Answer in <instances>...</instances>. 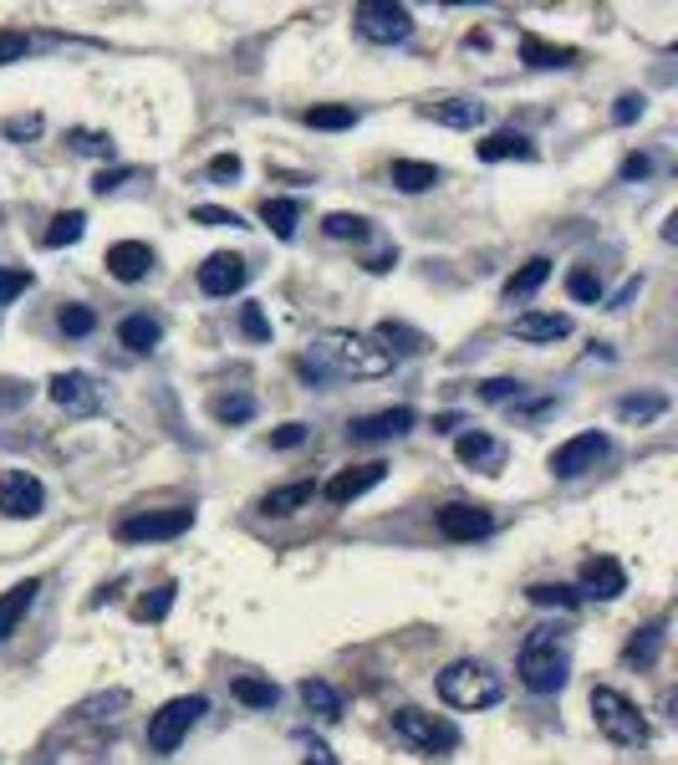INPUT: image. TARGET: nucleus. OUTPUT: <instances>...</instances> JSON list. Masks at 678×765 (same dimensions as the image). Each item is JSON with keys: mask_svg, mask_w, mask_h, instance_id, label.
Segmentation results:
<instances>
[{"mask_svg": "<svg viewBox=\"0 0 678 765\" xmlns=\"http://www.w3.org/2000/svg\"><path fill=\"white\" fill-rule=\"evenodd\" d=\"M566 291H572V301H602V276H597L592 266H572L566 271Z\"/></svg>", "mask_w": 678, "mask_h": 765, "instance_id": "58836bf2", "label": "nucleus"}, {"mask_svg": "<svg viewBox=\"0 0 678 765\" xmlns=\"http://www.w3.org/2000/svg\"><path fill=\"white\" fill-rule=\"evenodd\" d=\"M480 159L485 164H500V159H536V143L526 134H511V128H500L480 143Z\"/></svg>", "mask_w": 678, "mask_h": 765, "instance_id": "cd10ccee", "label": "nucleus"}, {"mask_svg": "<svg viewBox=\"0 0 678 765\" xmlns=\"http://www.w3.org/2000/svg\"><path fill=\"white\" fill-rule=\"evenodd\" d=\"M638 286H643V281H638V276H632V281H628V286H623V291H617V297H613V301H607V306H613V312H617V306H628V301H632V297H638Z\"/></svg>", "mask_w": 678, "mask_h": 765, "instance_id": "13d9d810", "label": "nucleus"}, {"mask_svg": "<svg viewBox=\"0 0 678 765\" xmlns=\"http://www.w3.org/2000/svg\"><path fill=\"white\" fill-rule=\"evenodd\" d=\"M520 62H526V67H541V72L577 67V47H556L547 36H526V41H520Z\"/></svg>", "mask_w": 678, "mask_h": 765, "instance_id": "4be33fe9", "label": "nucleus"}, {"mask_svg": "<svg viewBox=\"0 0 678 765\" xmlns=\"http://www.w3.org/2000/svg\"><path fill=\"white\" fill-rule=\"evenodd\" d=\"M26 51H32V36L26 32H0V67L5 62H26Z\"/></svg>", "mask_w": 678, "mask_h": 765, "instance_id": "09e8293b", "label": "nucleus"}, {"mask_svg": "<svg viewBox=\"0 0 678 765\" xmlns=\"http://www.w3.org/2000/svg\"><path fill=\"white\" fill-rule=\"evenodd\" d=\"M306 444V424H281L271 434V450H301Z\"/></svg>", "mask_w": 678, "mask_h": 765, "instance_id": "603ef678", "label": "nucleus"}, {"mask_svg": "<svg viewBox=\"0 0 678 765\" xmlns=\"http://www.w3.org/2000/svg\"><path fill=\"white\" fill-rule=\"evenodd\" d=\"M83 230H87V215H83V210H66V215L51 220V230L41 235V246H47V250L77 246V240H83Z\"/></svg>", "mask_w": 678, "mask_h": 765, "instance_id": "f704fd0d", "label": "nucleus"}, {"mask_svg": "<svg viewBox=\"0 0 678 765\" xmlns=\"http://www.w3.org/2000/svg\"><path fill=\"white\" fill-rule=\"evenodd\" d=\"M460 424H464V418H460V414H439V418H434V429H439V434H449V429H460Z\"/></svg>", "mask_w": 678, "mask_h": 765, "instance_id": "bf43d9fd", "label": "nucleus"}, {"mask_svg": "<svg viewBox=\"0 0 678 765\" xmlns=\"http://www.w3.org/2000/svg\"><path fill=\"white\" fill-rule=\"evenodd\" d=\"M352 26L363 41L373 47H393V41H409L414 36V11L409 5H393V0H363L352 11Z\"/></svg>", "mask_w": 678, "mask_h": 765, "instance_id": "0eeeda50", "label": "nucleus"}, {"mask_svg": "<svg viewBox=\"0 0 678 765\" xmlns=\"http://www.w3.org/2000/svg\"><path fill=\"white\" fill-rule=\"evenodd\" d=\"M393 735L418 755H444V750L460 745V730L444 715H429V710H414V704L393 715Z\"/></svg>", "mask_w": 678, "mask_h": 765, "instance_id": "423d86ee", "label": "nucleus"}, {"mask_svg": "<svg viewBox=\"0 0 678 765\" xmlns=\"http://www.w3.org/2000/svg\"><path fill=\"white\" fill-rule=\"evenodd\" d=\"M92 327H98V312H92V306H77V301L62 306V333L66 337H87Z\"/></svg>", "mask_w": 678, "mask_h": 765, "instance_id": "37998d69", "label": "nucleus"}, {"mask_svg": "<svg viewBox=\"0 0 678 765\" xmlns=\"http://www.w3.org/2000/svg\"><path fill=\"white\" fill-rule=\"evenodd\" d=\"M153 266V250L143 246V240H117V246H108V276L113 281H143Z\"/></svg>", "mask_w": 678, "mask_h": 765, "instance_id": "a211bd4d", "label": "nucleus"}, {"mask_svg": "<svg viewBox=\"0 0 678 765\" xmlns=\"http://www.w3.org/2000/svg\"><path fill=\"white\" fill-rule=\"evenodd\" d=\"M515 668H520V684H526L530 694H556L566 684V674H572V643H566V632L530 628Z\"/></svg>", "mask_w": 678, "mask_h": 765, "instance_id": "f03ea898", "label": "nucleus"}, {"mask_svg": "<svg viewBox=\"0 0 678 765\" xmlns=\"http://www.w3.org/2000/svg\"><path fill=\"white\" fill-rule=\"evenodd\" d=\"M301 704H306L316 719H342V694H337L327 679H306V684H301Z\"/></svg>", "mask_w": 678, "mask_h": 765, "instance_id": "c756f323", "label": "nucleus"}, {"mask_svg": "<svg viewBox=\"0 0 678 765\" xmlns=\"http://www.w3.org/2000/svg\"><path fill=\"white\" fill-rule=\"evenodd\" d=\"M297 745H301V765H337L327 740H316V735H297Z\"/></svg>", "mask_w": 678, "mask_h": 765, "instance_id": "8fccbe9b", "label": "nucleus"}, {"mask_svg": "<svg viewBox=\"0 0 678 765\" xmlns=\"http://www.w3.org/2000/svg\"><path fill=\"white\" fill-rule=\"evenodd\" d=\"M439 699H444L449 710H490V704L505 699V684H500V674L475 664V659H454L439 674Z\"/></svg>", "mask_w": 678, "mask_h": 765, "instance_id": "7ed1b4c3", "label": "nucleus"}, {"mask_svg": "<svg viewBox=\"0 0 678 765\" xmlns=\"http://www.w3.org/2000/svg\"><path fill=\"white\" fill-rule=\"evenodd\" d=\"M424 117L444 123V128H480V123H485V102L480 98H444V102H429Z\"/></svg>", "mask_w": 678, "mask_h": 765, "instance_id": "aec40b11", "label": "nucleus"}, {"mask_svg": "<svg viewBox=\"0 0 678 765\" xmlns=\"http://www.w3.org/2000/svg\"><path fill=\"white\" fill-rule=\"evenodd\" d=\"M174 592H179V587H174V582H164V587H153L149 598L138 602V607H133V613L143 617V623H159V617H168V607H174Z\"/></svg>", "mask_w": 678, "mask_h": 765, "instance_id": "a19ab883", "label": "nucleus"}, {"mask_svg": "<svg viewBox=\"0 0 678 765\" xmlns=\"http://www.w3.org/2000/svg\"><path fill=\"white\" fill-rule=\"evenodd\" d=\"M613 454V439L607 434H577V439H566L562 450L551 454V475L556 480H577V475H587V469H597L602 460Z\"/></svg>", "mask_w": 678, "mask_h": 765, "instance_id": "1a4fd4ad", "label": "nucleus"}, {"mask_svg": "<svg viewBox=\"0 0 678 765\" xmlns=\"http://www.w3.org/2000/svg\"><path fill=\"white\" fill-rule=\"evenodd\" d=\"M133 174H138V168H102V174H98V184H92V189H98V195H113L117 184H128Z\"/></svg>", "mask_w": 678, "mask_h": 765, "instance_id": "5fc2aeb1", "label": "nucleus"}, {"mask_svg": "<svg viewBox=\"0 0 678 765\" xmlns=\"http://www.w3.org/2000/svg\"><path fill=\"white\" fill-rule=\"evenodd\" d=\"M261 220L276 230V240H291L301 225V200H265L261 204Z\"/></svg>", "mask_w": 678, "mask_h": 765, "instance_id": "473e14b6", "label": "nucleus"}, {"mask_svg": "<svg viewBox=\"0 0 678 765\" xmlns=\"http://www.w3.org/2000/svg\"><path fill=\"white\" fill-rule=\"evenodd\" d=\"M47 393L62 414H77V418H87V414H98L102 409V382L92 378V373H77V367H72V373H51Z\"/></svg>", "mask_w": 678, "mask_h": 765, "instance_id": "9d476101", "label": "nucleus"}, {"mask_svg": "<svg viewBox=\"0 0 678 765\" xmlns=\"http://www.w3.org/2000/svg\"><path fill=\"white\" fill-rule=\"evenodd\" d=\"M240 333L250 337V342H271V322H265V312L250 301V306H240Z\"/></svg>", "mask_w": 678, "mask_h": 765, "instance_id": "de8ad7c7", "label": "nucleus"}, {"mask_svg": "<svg viewBox=\"0 0 678 765\" xmlns=\"http://www.w3.org/2000/svg\"><path fill=\"white\" fill-rule=\"evenodd\" d=\"M32 271H21V266H0V306H5V301H16L21 291H32Z\"/></svg>", "mask_w": 678, "mask_h": 765, "instance_id": "a18cd8bd", "label": "nucleus"}, {"mask_svg": "<svg viewBox=\"0 0 678 765\" xmlns=\"http://www.w3.org/2000/svg\"><path fill=\"white\" fill-rule=\"evenodd\" d=\"M66 143H72V153H83V159H102V164H108V159H113V138L108 134H92V128H72V134H66Z\"/></svg>", "mask_w": 678, "mask_h": 765, "instance_id": "e433bc0d", "label": "nucleus"}, {"mask_svg": "<svg viewBox=\"0 0 678 765\" xmlns=\"http://www.w3.org/2000/svg\"><path fill=\"white\" fill-rule=\"evenodd\" d=\"M240 159H235V153H215V159H210V179H219V184H230V179H240Z\"/></svg>", "mask_w": 678, "mask_h": 765, "instance_id": "864d4df0", "label": "nucleus"}, {"mask_svg": "<svg viewBox=\"0 0 678 765\" xmlns=\"http://www.w3.org/2000/svg\"><path fill=\"white\" fill-rule=\"evenodd\" d=\"M547 281H551V261H547V255H530L526 266L515 271L511 281H505V301H526V297H536V291H541Z\"/></svg>", "mask_w": 678, "mask_h": 765, "instance_id": "a878e982", "label": "nucleus"}, {"mask_svg": "<svg viewBox=\"0 0 678 765\" xmlns=\"http://www.w3.org/2000/svg\"><path fill=\"white\" fill-rule=\"evenodd\" d=\"M41 134V117H11V123H5V138H36Z\"/></svg>", "mask_w": 678, "mask_h": 765, "instance_id": "6e6d98bb", "label": "nucleus"}, {"mask_svg": "<svg viewBox=\"0 0 678 765\" xmlns=\"http://www.w3.org/2000/svg\"><path fill=\"white\" fill-rule=\"evenodd\" d=\"M480 399H485V403H520V399H526V382H515V378H490V382H480Z\"/></svg>", "mask_w": 678, "mask_h": 765, "instance_id": "79ce46f5", "label": "nucleus"}, {"mask_svg": "<svg viewBox=\"0 0 678 765\" xmlns=\"http://www.w3.org/2000/svg\"><path fill=\"white\" fill-rule=\"evenodd\" d=\"M312 480H297V485H281V490H271V496L261 500L265 516H291V511H301V505H312Z\"/></svg>", "mask_w": 678, "mask_h": 765, "instance_id": "7c9ffc66", "label": "nucleus"}, {"mask_svg": "<svg viewBox=\"0 0 678 765\" xmlns=\"http://www.w3.org/2000/svg\"><path fill=\"white\" fill-rule=\"evenodd\" d=\"M230 694L240 699V704H250V710H271L276 699H281V689L271 679H255V674H240V679L230 684Z\"/></svg>", "mask_w": 678, "mask_h": 765, "instance_id": "72a5a7b5", "label": "nucleus"}, {"mask_svg": "<svg viewBox=\"0 0 678 765\" xmlns=\"http://www.w3.org/2000/svg\"><path fill=\"white\" fill-rule=\"evenodd\" d=\"M41 505H47V490H41L36 475H26V469H0V516L32 521V516H41Z\"/></svg>", "mask_w": 678, "mask_h": 765, "instance_id": "9b49d317", "label": "nucleus"}, {"mask_svg": "<svg viewBox=\"0 0 678 765\" xmlns=\"http://www.w3.org/2000/svg\"><path fill=\"white\" fill-rule=\"evenodd\" d=\"M628 592V572L613 562V556H592L581 566V598H597V602H613Z\"/></svg>", "mask_w": 678, "mask_h": 765, "instance_id": "2eb2a0df", "label": "nucleus"}, {"mask_svg": "<svg viewBox=\"0 0 678 765\" xmlns=\"http://www.w3.org/2000/svg\"><path fill=\"white\" fill-rule=\"evenodd\" d=\"M189 220H194V225H215V230H235V225H246L235 210H219V204H194Z\"/></svg>", "mask_w": 678, "mask_h": 765, "instance_id": "c03bdc74", "label": "nucleus"}, {"mask_svg": "<svg viewBox=\"0 0 678 765\" xmlns=\"http://www.w3.org/2000/svg\"><path fill=\"white\" fill-rule=\"evenodd\" d=\"M393 367V358L373 342L367 333H348V327H327V333L312 342V358H301L297 373L312 382L342 378V382H363V378H382Z\"/></svg>", "mask_w": 678, "mask_h": 765, "instance_id": "f257e3e1", "label": "nucleus"}, {"mask_svg": "<svg viewBox=\"0 0 678 765\" xmlns=\"http://www.w3.org/2000/svg\"><path fill=\"white\" fill-rule=\"evenodd\" d=\"M36 592H41V577H26V582H16L5 598H0V638H11V632L21 628V617L32 613Z\"/></svg>", "mask_w": 678, "mask_h": 765, "instance_id": "412c9836", "label": "nucleus"}, {"mask_svg": "<svg viewBox=\"0 0 678 765\" xmlns=\"http://www.w3.org/2000/svg\"><path fill=\"white\" fill-rule=\"evenodd\" d=\"M246 276H250L246 255L219 250V255H210V261L199 266V291H204V297H235V291L246 286Z\"/></svg>", "mask_w": 678, "mask_h": 765, "instance_id": "f8f14e48", "label": "nucleus"}, {"mask_svg": "<svg viewBox=\"0 0 678 765\" xmlns=\"http://www.w3.org/2000/svg\"><path fill=\"white\" fill-rule=\"evenodd\" d=\"M382 475H388V465L382 460H373V465H348V469H337L327 480V500L331 505H348V500L367 496L373 485H382Z\"/></svg>", "mask_w": 678, "mask_h": 765, "instance_id": "dca6fc26", "label": "nucleus"}, {"mask_svg": "<svg viewBox=\"0 0 678 765\" xmlns=\"http://www.w3.org/2000/svg\"><path fill=\"white\" fill-rule=\"evenodd\" d=\"M643 108H648L643 92H623V98H617V108H613V123H623V128H628V123H638V117H643Z\"/></svg>", "mask_w": 678, "mask_h": 765, "instance_id": "3c124183", "label": "nucleus"}, {"mask_svg": "<svg viewBox=\"0 0 678 765\" xmlns=\"http://www.w3.org/2000/svg\"><path fill=\"white\" fill-rule=\"evenodd\" d=\"M26 403H32V382L0 378V414H16V409H26Z\"/></svg>", "mask_w": 678, "mask_h": 765, "instance_id": "49530a36", "label": "nucleus"}, {"mask_svg": "<svg viewBox=\"0 0 678 765\" xmlns=\"http://www.w3.org/2000/svg\"><path fill=\"white\" fill-rule=\"evenodd\" d=\"M414 424H418L414 409H382V414L352 418L348 434H352V439H363V444H378V439H398V434H409Z\"/></svg>", "mask_w": 678, "mask_h": 765, "instance_id": "f3484780", "label": "nucleus"}, {"mask_svg": "<svg viewBox=\"0 0 678 765\" xmlns=\"http://www.w3.org/2000/svg\"><path fill=\"white\" fill-rule=\"evenodd\" d=\"M322 230H327L331 240H367V220L363 215H348V210H337V215L322 220Z\"/></svg>", "mask_w": 678, "mask_h": 765, "instance_id": "ea45409f", "label": "nucleus"}, {"mask_svg": "<svg viewBox=\"0 0 678 765\" xmlns=\"http://www.w3.org/2000/svg\"><path fill=\"white\" fill-rule=\"evenodd\" d=\"M648 174H653V159H648V153H628V159H623V179H648Z\"/></svg>", "mask_w": 678, "mask_h": 765, "instance_id": "4d7b16f0", "label": "nucleus"}, {"mask_svg": "<svg viewBox=\"0 0 678 765\" xmlns=\"http://www.w3.org/2000/svg\"><path fill=\"white\" fill-rule=\"evenodd\" d=\"M434 521H439V531H444L449 541H480V536L495 531V516H490L485 505H464V500L444 505Z\"/></svg>", "mask_w": 678, "mask_h": 765, "instance_id": "ddd939ff", "label": "nucleus"}, {"mask_svg": "<svg viewBox=\"0 0 678 765\" xmlns=\"http://www.w3.org/2000/svg\"><path fill=\"white\" fill-rule=\"evenodd\" d=\"M306 128H327V134H342V128H357V108L352 102H322V108H306L301 113Z\"/></svg>", "mask_w": 678, "mask_h": 765, "instance_id": "c85d7f7f", "label": "nucleus"}, {"mask_svg": "<svg viewBox=\"0 0 678 765\" xmlns=\"http://www.w3.org/2000/svg\"><path fill=\"white\" fill-rule=\"evenodd\" d=\"M526 598L536 602V607H562V613L581 607V592H577V587H562V582H536Z\"/></svg>", "mask_w": 678, "mask_h": 765, "instance_id": "c9c22d12", "label": "nucleus"}, {"mask_svg": "<svg viewBox=\"0 0 678 765\" xmlns=\"http://www.w3.org/2000/svg\"><path fill=\"white\" fill-rule=\"evenodd\" d=\"M194 526V511L189 505H168V511H138L117 526V541H174Z\"/></svg>", "mask_w": 678, "mask_h": 765, "instance_id": "6e6552de", "label": "nucleus"}, {"mask_svg": "<svg viewBox=\"0 0 678 765\" xmlns=\"http://www.w3.org/2000/svg\"><path fill=\"white\" fill-rule=\"evenodd\" d=\"M592 719L613 745H648V719L638 715V704H632L628 694L607 689V684L592 689Z\"/></svg>", "mask_w": 678, "mask_h": 765, "instance_id": "20e7f679", "label": "nucleus"}, {"mask_svg": "<svg viewBox=\"0 0 678 765\" xmlns=\"http://www.w3.org/2000/svg\"><path fill=\"white\" fill-rule=\"evenodd\" d=\"M663 632H668V623H663V617H653L648 628H638V638H628V649H623V664H632V668L658 664V653H663Z\"/></svg>", "mask_w": 678, "mask_h": 765, "instance_id": "b1692460", "label": "nucleus"}, {"mask_svg": "<svg viewBox=\"0 0 678 765\" xmlns=\"http://www.w3.org/2000/svg\"><path fill=\"white\" fill-rule=\"evenodd\" d=\"M454 454H460V465L480 469V475H500V465H505V444L490 439L485 429H464L460 439H454Z\"/></svg>", "mask_w": 678, "mask_h": 765, "instance_id": "4468645a", "label": "nucleus"}, {"mask_svg": "<svg viewBox=\"0 0 678 765\" xmlns=\"http://www.w3.org/2000/svg\"><path fill=\"white\" fill-rule=\"evenodd\" d=\"M515 337H520V342H562V337H572V316H562V312H520V316H515Z\"/></svg>", "mask_w": 678, "mask_h": 765, "instance_id": "6ab92c4d", "label": "nucleus"}, {"mask_svg": "<svg viewBox=\"0 0 678 765\" xmlns=\"http://www.w3.org/2000/svg\"><path fill=\"white\" fill-rule=\"evenodd\" d=\"M444 179V168L439 164H418V159H393V184L403 195H424L434 184Z\"/></svg>", "mask_w": 678, "mask_h": 765, "instance_id": "bb28decb", "label": "nucleus"}, {"mask_svg": "<svg viewBox=\"0 0 678 765\" xmlns=\"http://www.w3.org/2000/svg\"><path fill=\"white\" fill-rule=\"evenodd\" d=\"M210 414H215L219 424H246V418H255V399H250V393H225V399L210 403Z\"/></svg>", "mask_w": 678, "mask_h": 765, "instance_id": "4c0bfd02", "label": "nucleus"}, {"mask_svg": "<svg viewBox=\"0 0 678 765\" xmlns=\"http://www.w3.org/2000/svg\"><path fill=\"white\" fill-rule=\"evenodd\" d=\"M373 342H378L388 358H393V352H398V358H414V352L429 348V337L414 333V327H403V322H382L378 333H373Z\"/></svg>", "mask_w": 678, "mask_h": 765, "instance_id": "393cba45", "label": "nucleus"}, {"mask_svg": "<svg viewBox=\"0 0 678 765\" xmlns=\"http://www.w3.org/2000/svg\"><path fill=\"white\" fill-rule=\"evenodd\" d=\"M117 342H123L128 352H153L159 342H164V327H159L149 312H133V316L117 322Z\"/></svg>", "mask_w": 678, "mask_h": 765, "instance_id": "5701e85b", "label": "nucleus"}, {"mask_svg": "<svg viewBox=\"0 0 678 765\" xmlns=\"http://www.w3.org/2000/svg\"><path fill=\"white\" fill-rule=\"evenodd\" d=\"M199 715H210V699H204V694H179V699H168L164 710L149 719V750H153V755H174L184 735L199 725Z\"/></svg>", "mask_w": 678, "mask_h": 765, "instance_id": "39448f33", "label": "nucleus"}, {"mask_svg": "<svg viewBox=\"0 0 678 765\" xmlns=\"http://www.w3.org/2000/svg\"><path fill=\"white\" fill-rule=\"evenodd\" d=\"M658 414H668V393H628V399H617V418L623 424H648Z\"/></svg>", "mask_w": 678, "mask_h": 765, "instance_id": "2f4dec72", "label": "nucleus"}]
</instances>
